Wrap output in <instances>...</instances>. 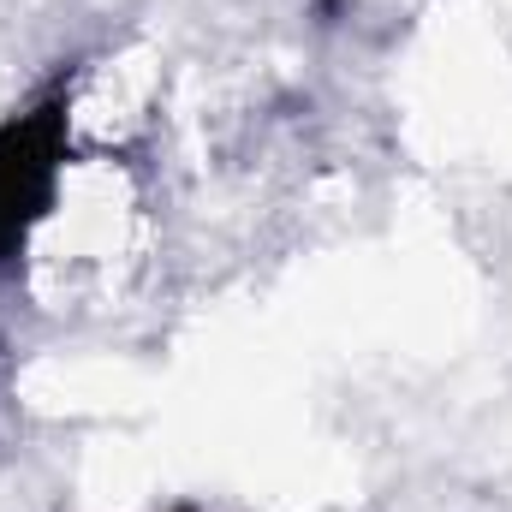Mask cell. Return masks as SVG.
Here are the masks:
<instances>
[{
  "instance_id": "cell-1",
  "label": "cell",
  "mask_w": 512,
  "mask_h": 512,
  "mask_svg": "<svg viewBox=\"0 0 512 512\" xmlns=\"http://www.w3.org/2000/svg\"><path fill=\"white\" fill-rule=\"evenodd\" d=\"M173 512H197V507H173Z\"/></svg>"
}]
</instances>
